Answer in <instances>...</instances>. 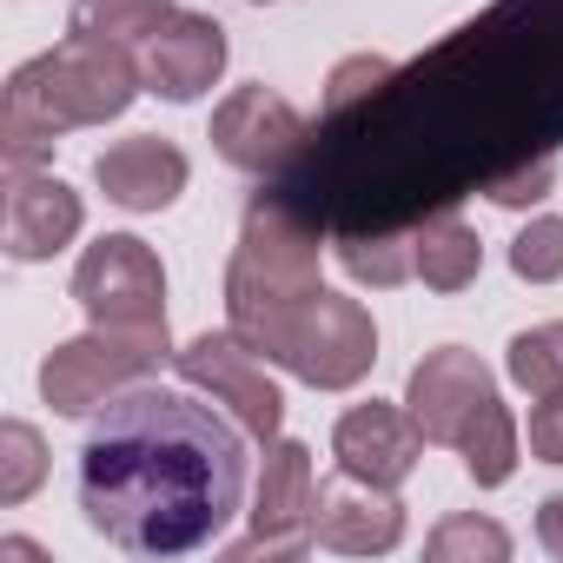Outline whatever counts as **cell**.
<instances>
[{"instance_id": "cell-1", "label": "cell", "mask_w": 563, "mask_h": 563, "mask_svg": "<svg viewBox=\"0 0 563 563\" xmlns=\"http://www.w3.org/2000/svg\"><path fill=\"white\" fill-rule=\"evenodd\" d=\"M563 146V0H497L444 47L332 113L272 192L325 232H405Z\"/></svg>"}, {"instance_id": "cell-2", "label": "cell", "mask_w": 563, "mask_h": 563, "mask_svg": "<svg viewBox=\"0 0 563 563\" xmlns=\"http://www.w3.org/2000/svg\"><path fill=\"white\" fill-rule=\"evenodd\" d=\"M245 424L192 391L133 385L80 444V510L126 556H186L225 537L245 504Z\"/></svg>"}, {"instance_id": "cell-3", "label": "cell", "mask_w": 563, "mask_h": 563, "mask_svg": "<svg viewBox=\"0 0 563 563\" xmlns=\"http://www.w3.org/2000/svg\"><path fill=\"white\" fill-rule=\"evenodd\" d=\"M319 239H325V225L292 212L272 186L252 192L239 245H232V265H225V325L252 352H265L306 299L325 292L319 286Z\"/></svg>"}, {"instance_id": "cell-4", "label": "cell", "mask_w": 563, "mask_h": 563, "mask_svg": "<svg viewBox=\"0 0 563 563\" xmlns=\"http://www.w3.org/2000/svg\"><path fill=\"white\" fill-rule=\"evenodd\" d=\"M140 80H146V67H133L126 41L67 34L54 54L27 60L8 87L27 93V100L67 133V126H107V120H120V113L140 100Z\"/></svg>"}, {"instance_id": "cell-5", "label": "cell", "mask_w": 563, "mask_h": 563, "mask_svg": "<svg viewBox=\"0 0 563 563\" xmlns=\"http://www.w3.org/2000/svg\"><path fill=\"white\" fill-rule=\"evenodd\" d=\"M166 358V332H80L67 345H54L41 358V398L60 411V418H87V411H107L120 391L146 385Z\"/></svg>"}, {"instance_id": "cell-6", "label": "cell", "mask_w": 563, "mask_h": 563, "mask_svg": "<svg viewBox=\"0 0 563 563\" xmlns=\"http://www.w3.org/2000/svg\"><path fill=\"white\" fill-rule=\"evenodd\" d=\"M265 358L286 365L306 385H319V391H352L378 365V325H372V312L358 299L319 292L286 319V332L265 345Z\"/></svg>"}, {"instance_id": "cell-7", "label": "cell", "mask_w": 563, "mask_h": 563, "mask_svg": "<svg viewBox=\"0 0 563 563\" xmlns=\"http://www.w3.org/2000/svg\"><path fill=\"white\" fill-rule=\"evenodd\" d=\"M74 299L107 332H166V272L146 239L107 232L74 265Z\"/></svg>"}, {"instance_id": "cell-8", "label": "cell", "mask_w": 563, "mask_h": 563, "mask_svg": "<svg viewBox=\"0 0 563 563\" xmlns=\"http://www.w3.org/2000/svg\"><path fill=\"white\" fill-rule=\"evenodd\" d=\"M173 365H179V378L192 391H206L212 405H225L232 424H245V438H258V444L278 438V424H286V391L272 385V372L258 365V352L232 325L225 332H199L192 345L173 352Z\"/></svg>"}, {"instance_id": "cell-9", "label": "cell", "mask_w": 563, "mask_h": 563, "mask_svg": "<svg viewBox=\"0 0 563 563\" xmlns=\"http://www.w3.org/2000/svg\"><path fill=\"white\" fill-rule=\"evenodd\" d=\"M312 504H319L312 451L299 438H272L265 471H258V497H252V530L232 543V556H306L319 543L312 537Z\"/></svg>"}, {"instance_id": "cell-10", "label": "cell", "mask_w": 563, "mask_h": 563, "mask_svg": "<svg viewBox=\"0 0 563 563\" xmlns=\"http://www.w3.org/2000/svg\"><path fill=\"white\" fill-rule=\"evenodd\" d=\"M306 140H312L306 113H299L292 100H278L272 87H232V93L219 100V113H212V146H219V159L239 166V173H252V179H278V173L299 159Z\"/></svg>"}, {"instance_id": "cell-11", "label": "cell", "mask_w": 563, "mask_h": 563, "mask_svg": "<svg viewBox=\"0 0 563 563\" xmlns=\"http://www.w3.org/2000/svg\"><path fill=\"white\" fill-rule=\"evenodd\" d=\"M484 398H497L490 365H484L477 352H464V345L424 352V358L411 365V378H405V411L418 418L424 444H451V451H457V438H464V424L484 411Z\"/></svg>"}, {"instance_id": "cell-12", "label": "cell", "mask_w": 563, "mask_h": 563, "mask_svg": "<svg viewBox=\"0 0 563 563\" xmlns=\"http://www.w3.org/2000/svg\"><path fill=\"white\" fill-rule=\"evenodd\" d=\"M332 457H339V471L398 490V484L418 471V457H424V431H418L411 411L372 398V405H352V411L332 424Z\"/></svg>"}, {"instance_id": "cell-13", "label": "cell", "mask_w": 563, "mask_h": 563, "mask_svg": "<svg viewBox=\"0 0 563 563\" xmlns=\"http://www.w3.org/2000/svg\"><path fill=\"white\" fill-rule=\"evenodd\" d=\"M312 537H319V550H339V556H378L405 537V504L385 484H365V477L339 471V477L319 484Z\"/></svg>"}, {"instance_id": "cell-14", "label": "cell", "mask_w": 563, "mask_h": 563, "mask_svg": "<svg viewBox=\"0 0 563 563\" xmlns=\"http://www.w3.org/2000/svg\"><path fill=\"white\" fill-rule=\"evenodd\" d=\"M87 206L67 179H54L47 166L41 173H8V206H0V239H8V258L34 265V258H54L74 232H80Z\"/></svg>"}, {"instance_id": "cell-15", "label": "cell", "mask_w": 563, "mask_h": 563, "mask_svg": "<svg viewBox=\"0 0 563 563\" xmlns=\"http://www.w3.org/2000/svg\"><path fill=\"white\" fill-rule=\"evenodd\" d=\"M225 27L212 14H173L153 41H146V87L173 107L212 93V80L225 74Z\"/></svg>"}, {"instance_id": "cell-16", "label": "cell", "mask_w": 563, "mask_h": 563, "mask_svg": "<svg viewBox=\"0 0 563 563\" xmlns=\"http://www.w3.org/2000/svg\"><path fill=\"white\" fill-rule=\"evenodd\" d=\"M186 153L159 133H140V140H120L93 159V179L100 192L120 206V212H166L179 192H186Z\"/></svg>"}, {"instance_id": "cell-17", "label": "cell", "mask_w": 563, "mask_h": 563, "mask_svg": "<svg viewBox=\"0 0 563 563\" xmlns=\"http://www.w3.org/2000/svg\"><path fill=\"white\" fill-rule=\"evenodd\" d=\"M411 245H418V278L431 292H464L471 278L484 272V239L444 206V212H431V219H418L411 225Z\"/></svg>"}, {"instance_id": "cell-18", "label": "cell", "mask_w": 563, "mask_h": 563, "mask_svg": "<svg viewBox=\"0 0 563 563\" xmlns=\"http://www.w3.org/2000/svg\"><path fill=\"white\" fill-rule=\"evenodd\" d=\"M457 457H464L471 484H484V490L510 484V471H517V418L504 411V398H484V411L457 438Z\"/></svg>"}, {"instance_id": "cell-19", "label": "cell", "mask_w": 563, "mask_h": 563, "mask_svg": "<svg viewBox=\"0 0 563 563\" xmlns=\"http://www.w3.org/2000/svg\"><path fill=\"white\" fill-rule=\"evenodd\" d=\"M339 265L358 278V286H405L418 278V245H411V225L405 232H339Z\"/></svg>"}, {"instance_id": "cell-20", "label": "cell", "mask_w": 563, "mask_h": 563, "mask_svg": "<svg viewBox=\"0 0 563 563\" xmlns=\"http://www.w3.org/2000/svg\"><path fill=\"white\" fill-rule=\"evenodd\" d=\"M179 8L173 0H74V34H93V41H153Z\"/></svg>"}, {"instance_id": "cell-21", "label": "cell", "mask_w": 563, "mask_h": 563, "mask_svg": "<svg viewBox=\"0 0 563 563\" xmlns=\"http://www.w3.org/2000/svg\"><path fill=\"white\" fill-rule=\"evenodd\" d=\"M54 146H60V126L27 93L8 87V107H0V159H8V173H41L54 159Z\"/></svg>"}, {"instance_id": "cell-22", "label": "cell", "mask_w": 563, "mask_h": 563, "mask_svg": "<svg viewBox=\"0 0 563 563\" xmlns=\"http://www.w3.org/2000/svg\"><path fill=\"white\" fill-rule=\"evenodd\" d=\"M504 372H510L530 398L563 391V319L517 332V339H510V352H504Z\"/></svg>"}, {"instance_id": "cell-23", "label": "cell", "mask_w": 563, "mask_h": 563, "mask_svg": "<svg viewBox=\"0 0 563 563\" xmlns=\"http://www.w3.org/2000/svg\"><path fill=\"white\" fill-rule=\"evenodd\" d=\"M41 477H47V444H41V431L34 424H21V418H8L0 424V504H27L34 490H41Z\"/></svg>"}, {"instance_id": "cell-24", "label": "cell", "mask_w": 563, "mask_h": 563, "mask_svg": "<svg viewBox=\"0 0 563 563\" xmlns=\"http://www.w3.org/2000/svg\"><path fill=\"white\" fill-rule=\"evenodd\" d=\"M431 563H504L510 556V530L490 517H444L424 543Z\"/></svg>"}, {"instance_id": "cell-25", "label": "cell", "mask_w": 563, "mask_h": 563, "mask_svg": "<svg viewBox=\"0 0 563 563\" xmlns=\"http://www.w3.org/2000/svg\"><path fill=\"white\" fill-rule=\"evenodd\" d=\"M510 272L530 278V286H550V278H563V219H556V212L530 219V225L510 239Z\"/></svg>"}, {"instance_id": "cell-26", "label": "cell", "mask_w": 563, "mask_h": 563, "mask_svg": "<svg viewBox=\"0 0 563 563\" xmlns=\"http://www.w3.org/2000/svg\"><path fill=\"white\" fill-rule=\"evenodd\" d=\"M391 74H398V67H391V60H378V54H352V60H339V67H332V80H325V120H332V113L365 107Z\"/></svg>"}, {"instance_id": "cell-27", "label": "cell", "mask_w": 563, "mask_h": 563, "mask_svg": "<svg viewBox=\"0 0 563 563\" xmlns=\"http://www.w3.org/2000/svg\"><path fill=\"white\" fill-rule=\"evenodd\" d=\"M550 186H556V159H523V166H510V173L484 179L477 192H484L490 206H504V212H523V206H543V199H550Z\"/></svg>"}, {"instance_id": "cell-28", "label": "cell", "mask_w": 563, "mask_h": 563, "mask_svg": "<svg viewBox=\"0 0 563 563\" xmlns=\"http://www.w3.org/2000/svg\"><path fill=\"white\" fill-rule=\"evenodd\" d=\"M530 457L563 464V391L530 398Z\"/></svg>"}, {"instance_id": "cell-29", "label": "cell", "mask_w": 563, "mask_h": 563, "mask_svg": "<svg viewBox=\"0 0 563 563\" xmlns=\"http://www.w3.org/2000/svg\"><path fill=\"white\" fill-rule=\"evenodd\" d=\"M537 543L563 563V490H556V497H543V510H537Z\"/></svg>"}, {"instance_id": "cell-30", "label": "cell", "mask_w": 563, "mask_h": 563, "mask_svg": "<svg viewBox=\"0 0 563 563\" xmlns=\"http://www.w3.org/2000/svg\"><path fill=\"white\" fill-rule=\"evenodd\" d=\"M0 556H8V563H47V550L27 543V537H8V543H0Z\"/></svg>"}]
</instances>
